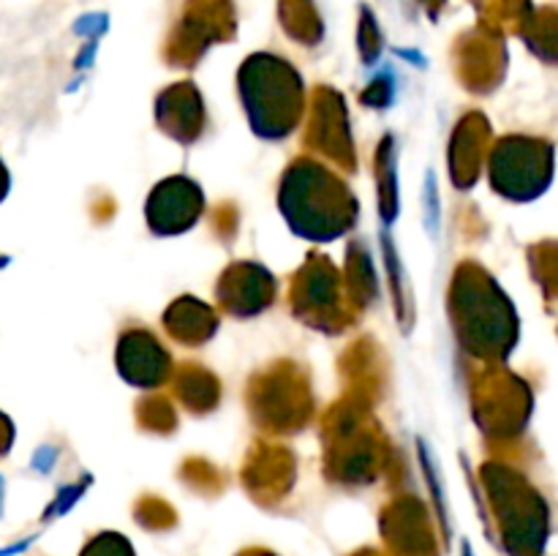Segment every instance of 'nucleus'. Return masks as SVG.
<instances>
[]
</instances>
